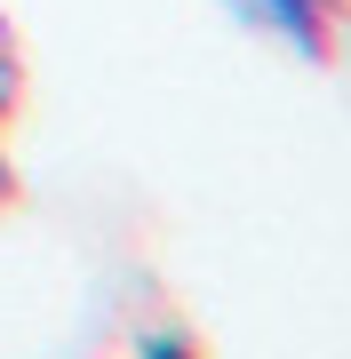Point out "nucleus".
<instances>
[{"label": "nucleus", "instance_id": "f257e3e1", "mask_svg": "<svg viewBox=\"0 0 351 359\" xmlns=\"http://www.w3.org/2000/svg\"><path fill=\"white\" fill-rule=\"evenodd\" d=\"M240 25L272 32L280 48H296L303 65H327L336 56V32H343V0H232Z\"/></svg>", "mask_w": 351, "mask_h": 359}, {"label": "nucleus", "instance_id": "7ed1b4c3", "mask_svg": "<svg viewBox=\"0 0 351 359\" xmlns=\"http://www.w3.org/2000/svg\"><path fill=\"white\" fill-rule=\"evenodd\" d=\"M16 192H25V184H16V160L0 152V208H16Z\"/></svg>", "mask_w": 351, "mask_h": 359}, {"label": "nucleus", "instance_id": "f03ea898", "mask_svg": "<svg viewBox=\"0 0 351 359\" xmlns=\"http://www.w3.org/2000/svg\"><path fill=\"white\" fill-rule=\"evenodd\" d=\"M25 40H16V25H8V8H0V128L16 120V104H25Z\"/></svg>", "mask_w": 351, "mask_h": 359}]
</instances>
